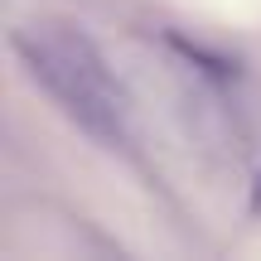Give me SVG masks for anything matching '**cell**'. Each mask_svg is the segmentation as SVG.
<instances>
[{
  "mask_svg": "<svg viewBox=\"0 0 261 261\" xmlns=\"http://www.w3.org/2000/svg\"><path fill=\"white\" fill-rule=\"evenodd\" d=\"M15 54L87 136H97L102 145H126V97L87 34L68 24H29L15 29Z\"/></svg>",
  "mask_w": 261,
  "mask_h": 261,
  "instance_id": "6da1fadb",
  "label": "cell"
},
{
  "mask_svg": "<svg viewBox=\"0 0 261 261\" xmlns=\"http://www.w3.org/2000/svg\"><path fill=\"white\" fill-rule=\"evenodd\" d=\"M256 208H261V179H256Z\"/></svg>",
  "mask_w": 261,
  "mask_h": 261,
  "instance_id": "7a4b0ae2",
  "label": "cell"
}]
</instances>
